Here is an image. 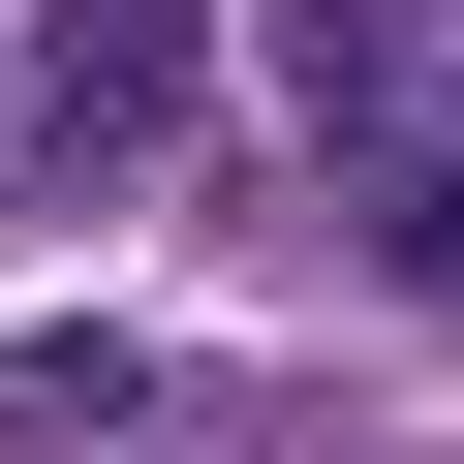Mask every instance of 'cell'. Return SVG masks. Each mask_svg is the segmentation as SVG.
<instances>
[{
  "instance_id": "cell-1",
  "label": "cell",
  "mask_w": 464,
  "mask_h": 464,
  "mask_svg": "<svg viewBox=\"0 0 464 464\" xmlns=\"http://www.w3.org/2000/svg\"><path fill=\"white\" fill-rule=\"evenodd\" d=\"M217 32H248V0H32V32H0V217L155 186V155H186V93H217Z\"/></svg>"
},
{
  "instance_id": "cell-2",
  "label": "cell",
  "mask_w": 464,
  "mask_h": 464,
  "mask_svg": "<svg viewBox=\"0 0 464 464\" xmlns=\"http://www.w3.org/2000/svg\"><path fill=\"white\" fill-rule=\"evenodd\" d=\"M372 248H402V279H464V155H402V186H372Z\"/></svg>"
}]
</instances>
